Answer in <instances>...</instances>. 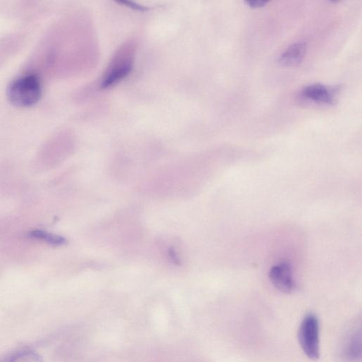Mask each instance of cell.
Segmentation results:
<instances>
[{
    "instance_id": "obj_3",
    "label": "cell",
    "mask_w": 362,
    "mask_h": 362,
    "mask_svg": "<svg viewBox=\"0 0 362 362\" xmlns=\"http://www.w3.org/2000/svg\"><path fill=\"white\" fill-rule=\"evenodd\" d=\"M133 59V51L131 47H126L119 51L104 75L102 87H109L125 78L132 69Z\"/></svg>"
},
{
    "instance_id": "obj_2",
    "label": "cell",
    "mask_w": 362,
    "mask_h": 362,
    "mask_svg": "<svg viewBox=\"0 0 362 362\" xmlns=\"http://www.w3.org/2000/svg\"><path fill=\"white\" fill-rule=\"evenodd\" d=\"M320 326L318 318L313 314L306 315L299 329L298 337L304 354L311 359L320 357Z\"/></svg>"
},
{
    "instance_id": "obj_4",
    "label": "cell",
    "mask_w": 362,
    "mask_h": 362,
    "mask_svg": "<svg viewBox=\"0 0 362 362\" xmlns=\"http://www.w3.org/2000/svg\"><path fill=\"white\" fill-rule=\"evenodd\" d=\"M269 279L274 286L284 293H290L295 289L291 264L282 261L272 267L269 271Z\"/></svg>"
},
{
    "instance_id": "obj_9",
    "label": "cell",
    "mask_w": 362,
    "mask_h": 362,
    "mask_svg": "<svg viewBox=\"0 0 362 362\" xmlns=\"http://www.w3.org/2000/svg\"><path fill=\"white\" fill-rule=\"evenodd\" d=\"M345 355L350 361H357L361 359V335H356L348 344Z\"/></svg>"
},
{
    "instance_id": "obj_10",
    "label": "cell",
    "mask_w": 362,
    "mask_h": 362,
    "mask_svg": "<svg viewBox=\"0 0 362 362\" xmlns=\"http://www.w3.org/2000/svg\"><path fill=\"white\" fill-rule=\"evenodd\" d=\"M268 1H263V0H256V1H245V3L252 8H263L268 3Z\"/></svg>"
},
{
    "instance_id": "obj_5",
    "label": "cell",
    "mask_w": 362,
    "mask_h": 362,
    "mask_svg": "<svg viewBox=\"0 0 362 362\" xmlns=\"http://www.w3.org/2000/svg\"><path fill=\"white\" fill-rule=\"evenodd\" d=\"M302 96L304 99L324 104H333L334 103V95L332 90L323 84H315L305 87L302 90Z\"/></svg>"
},
{
    "instance_id": "obj_6",
    "label": "cell",
    "mask_w": 362,
    "mask_h": 362,
    "mask_svg": "<svg viewBox=\"0 0 362 362\" xmlns=\"http://www.w3.org/2000/svg\"><path fill=\"white\" fill-rule=\"evenodd\" d=\"M306 52V43L299 41L293 43L280 55L278 62L284 66L292 67L300 64Z\"/></svg>"
},
{
    "instance_id": "obj_7",
    "label": "cell",
    "mask_w": 362,
    "mask_h": 362,
    "mask_svg": "<svg viewBox=\"0 0 362 362\" xmlns=\"http://www.w3.org/2000/svg\"><path fill=\"white\" fill-rule=\"evenodd\" d=\"M0 362H43L41 356L29 348L21 349L7 355Z\"/></svg>"
},
{
    "instance_id": "obj_1",
    "label": "cell",
    "mask_w": 362,
    "mask_h": 362,
    "mask_svg": "<svg viewBox=\"0 0 362 362\" xmlns=\"http://www.w3.org/2000/svg\"><path fill=\"white\" fill-rule=\"evenodd\" d=\"M42 95V84L39 78L32 74L14 80L8 88L10 101L18 107H30L37 104Z\"/></svg>"
},
{
    "instance_id": "obj_8",
    "label": "cell",
    "mask_w": 362,
    "mask_h": 362,
    "mask_svg": "<svg viewBox=\"0 0 362 362\" xmlns=\"http://www.w3.org/2000/svg\"><path fill=\"white\" fill-rule=\"evenodd\" d=\"M30 237L53 245H61L65 243L63 237L43 230H34L30 233Z\"/></svg>"
}]
</instances>
